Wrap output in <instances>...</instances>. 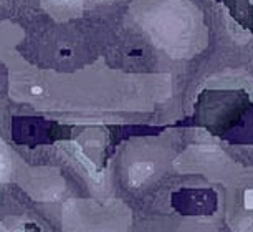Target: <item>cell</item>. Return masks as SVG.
<instances>
[{"label":"cell","instance_id":"6da1fadb","mask_svg":"<svg viewBox=\"0 0 253 232\" xmlns=\"http://www.w3.org/2000/svg\"><path fill=\"white\" fill-rule=\"evenodd\" d=\"M152 173H154V166H152V163H136L129 171L131 182L134 186H139L141 182H144Z\"/></svg>","mask_w":253,"mask_h":232},{"label":"cell","instance_id":"7a4b0ae2","mask_svg":"<svg viewBox=\"0 0 253 232\" xmlns=\"http://www.w3.org/2000/svg\"><path fill=\"white\" fill-rule=\"evenodd\" d=\"M10 173V163H8L7 156L3 153H0V182H2Z\"/></svg>","mask_w":253,"mask_h":232},{"label":"cell","instance_id":"3957f363","mask_svg":"<svg viewBox=\"0 0 253 232\" xmlns=\"http://www.w3.org/2000/svg\"><path fill=\"white\" fill-rule=\"evenodd\" d=\"M243 204H245L248 211H253V189L245 191V194H243Z\"/></svg>","mask_w":253,"mask_h":232}]
</instances>
